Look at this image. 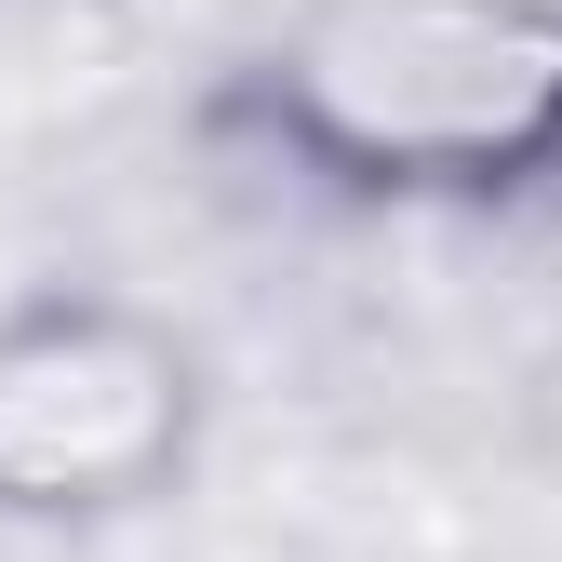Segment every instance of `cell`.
<instances>
[{"label":"cell","mask_w":562,"mask_h":562,"mask_svg":"<svg viewBox=\"0 0 562 562\" xmlns=\"http://www.w3.org/2000/svg\"><path fill=\"white\" fill-rule=\"evenodd\" d=\"M201 134L335 215H536L562 201V0H281Z\"/></svg>","instance_id":"6da1fadb"},{"label":"cell","mask_w":562,"mask_h":562,"mask_svg":"<svg viewBox=\"0 0 562 562\" xmlns=\"http://www.w3.org/2000/svg\"><path fill=\"white\" fill-rule=\"evenodd\" d=\"M215 442L201 335L108 281H41L0 308V536H108L188 496Z\"/></svg>","instance_id":"7a4b0ae2"}]
</instances>
